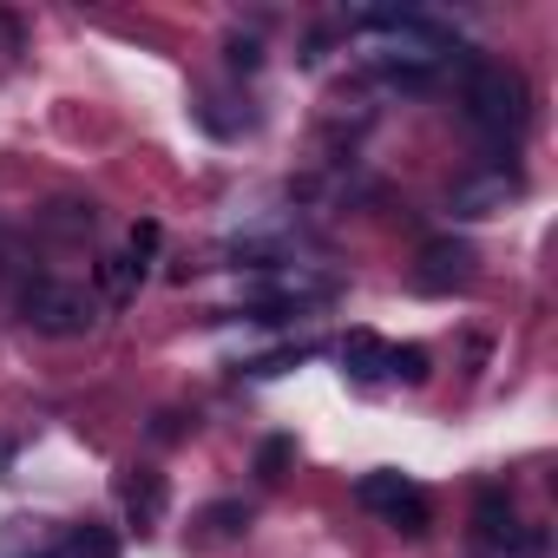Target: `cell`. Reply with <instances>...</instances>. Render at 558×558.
<instances>
[{
	"mask_svg": "<svg viewBox=\"0 0 558 558\" xmlns=\"http://www.w3.org/2000/svg\"><path fill=\"white\" fill-rule=\"evenodd\" d=\"M460 112H466V125L480 132L486 165H499V171H506V158H512L519 132L532 125V86H525V73H519V66H506V60L460 53Z\"/></svg>",
	"mask_w": 558,
	"mask_h": 558,
	"instance_id": "6da1fadb",
	"label": "cell"
},
{
	"mask_svg": "<svg viewBox=\"0 0 558 558\" xmlns=\"http://www.w3.org/2000/svg\"><path fill=\"white\" fill-rule=\"evenodd\" d=\"M21 316H27V329L66 342V336H86L99 323V296L80 290V283H60V276H34L21 290Z\"/></svg>",
	"mask_w": 558,
	"mask_h": 558,
	"instance_id": "7a4b0ae2",
	"label": "cell"
},
{
	"mask_svg": "<svg viewBox=\"0 0 558 558\" xmlns=\"http://www.w3.org/2000/svg\"><path fill=\"white\" fill-rule=\"evenodd\" d=\"M473 269H480V250L466 236H427L421 256H414V290L421 296H453L473 283Z\"/></svg>",
	"mask_w": 558,
	"mask_h": 558,
	"instance_id": "3957f363",
	"label": "cell"
},
{
	"mask_svg": "<svg viewBox=\"0 0 558 558\" xmlns=\"http://www.w3.org/2000/svg\"><path fill=\"white\" fill-rule=\"evenodd\" d=\"M519 191H525V178H519L512 165H506V171H499V165H486V171L460 178L447 204H453V217H493V210H506Z\"/></svg>",
	"mask_w": 558,
	"mask_h": 558,
	"instance_id": "277c9868",
	"label": "cell"
},
{
	"mask_svg": "<svg viewBox=\"0 0 558 558\" xmlns=\"http://www.w3.org/2000/svg\"><path fill=\"white\" fill-rule=\"evenodd\" d=\"M119 506H125V519H132L138 532H151V525L165 519V506H171V480H165L158 466H125V473H119Z\"/></svg>",
	"mask_w": 558,
	"mask_h": 558,
	"instance_id": "5b68a950",
	"label": "cell"
},
{
	"mask_svg": "<svg viewBox=\"0 0 558 558\" xmlns=\"http://www.w3.org/2000/svg\"><path fill=\"white\" fill-rule=\"evenodd\" d=\"M512 538H519V506H512V493H506V486H480V493H473V545H480V551H512Z\"/></svg>",
	"mask_w": 558,
	"mask_h": 558,
	"instance_id": "8992f818",
	"label": "cell"
},
{
	"mask_svg": "<svg viewBox=\"0 0 558 558\" xmlns=\"http://www.w3.org/2000/svg\"><path fill=\"white\" fill-rule=\"evenodd\" d=\"M250 506L243 499H210L197 519H191V551H223V545H243V532H250Z\"/></svg>",
	"mask_w": 558,
	"mask_h": 558,
	"instance_id": "52a82bcc",
	"label": "cell"
},
{
	"mask_svg": "<svg viewBox=\"0 0 558 558\" xmlns=\"http://www.w3.org/2000/svg\"><path fill=\"white\" fill-rule=\"evenodd\" d=\"M138 283H145V263H138L132 250H112V256L93 263V290H99V303H132Z\"/></svg>",
	"mask_w": 558,
	"mask_h": 558,
	"instance_id": "ba28073f",
	"label": "cell"
},
{
	"mask_svg": "<svg viewBox=\"0 0 558 558\" xmlns=\"http://www.w3.org/2000/svg\"><path fill=\"white\" fill-rule=\"evenodd\" d=\"M342 368H349L355 381H388V342H381L375 329H349V336H342Z\"/></svg>",
	"mask_w": 558,
	"mask_h": 558,
	"instance_id": "9c48e42d",
	"label": "cell"
},
{
	"mask_svg": "<svg viewBox=\"0 0 558 558\" xmlns=\"http://www.w3.org/2000/svg\"><path fill=\"white\" fill-rule=\"evenodd\" d=\"M408 493H414V480H408V473H362V486H355V499H362L368 512H381V519H388Z\"/></svg>",
	"mask_w": 558,
	"mask_h": 558,
	"instance_id": "30bf717a",
	"label": "cell"
},
{
	"mask_svg": "<svg viewBox=\"0 0 558 558\" xmlns=\"http://www.w3.org/2000/svg\"><path fill=\"white\" fill-rule=\"evenodd\" d=\"M125 545H119V532L112 525H99V519H86V525H73L66 532V551L60 558H119Z\"/></svg>",
	"mask_w": 558,
	"mask_h": 558,
	"instance_id": "8fae6325",
	"label": "cell"
},
{
	"mask_svg": "<svg viewBox=\"0 0 558 558\" xmlns=\"http://www.w3.org/2000/svg\"><path fill=\"white\" fill-rule=\"evenodd\" d=\"M434 375V355L421 349V342H388V381H408V388H421Z\"/></svg>",
	"mask_w": 558,
	"mask_h": 558,
	"instance_id": "7c38bea8",
	"label": "cell"
},
{
	"mask_svg": "<svg viewBox=\"0 0 558 558\" xmlns=\"http://www.w3.org/2000/svg\"><path fill=\"white\" fill-rule=\"evenodd\" d=\"M388 525H395V532H408V538H427V525H434V506H427V493L414 486V493H408V499L388 512Z\"/></svg>",
	"mask_w": 558,
	"mask_h": 558,
	"instance_id": "4fadbf2b",
	"label": "cell"
},
{
	"mask_svg": "<svg viewBox=\"0 0 558 558\" xmlns=\"http://www.w3.org/2000/svg\"><path fill=\"white\" fill-rule=\"evenodd\" d=\"M290 460H296V440H290V434H269V440L256 447V473H263V480H283Z\"/></svg>",
	"mask_w": 558,
	"mask_h": 558,
	"instance_id": "5bb4252c",
	"label": "cell"
},
{
	"mask_svg": "<svg viewBox=\"0 0 558 558\" xmlns=\"http://www.w3.org/2000/svg\"><path fill=\"white\" fill-rule=\"evenodd\" d=\"M223 60H230L236 73H256V66H263V47H256V34H230V40H223Z\"/></svg>",
	"mask_w": 558,
	"mask_h": 558,
	"instance_id": "9a60e30c",
	"label": "cell"
},
{
	"mask_svg": "<svg viewBox=\"0 0 558 558\" xmlns=\"http://www.w3.org/2000/svg\"><path fill=\"white\" fill-rule=\"evenodd\" d=\"M316 349H283V355H256L250 362V375H283V368H296V362H310Z\"/></svg>",
	"mask_w": 558,
	"mask_h": 558,
	"instance_id": "2e32d148",
	"label": "cell"
},
{
	"mask_svg": "<svg viewBox=\"0 0 558 558\" xmlns=\"http://www.w3.org/2000/svg\"><path fill=\"white\" fill-rule=\"evenodd\" d=\"M53 223L60 230H93V204H53Z\"/></svg>",
	"mask_w": 558,
	"mask_h": 558,
	"instance_id": "e0dca14e",
	"label": "cell"
},
{
	"mask_svg": "<svg viewBox=\"0 0 558 558\" xmlns=\"http://www.w3.org/2000/svg\"><path fill=\"white\" fill-rule=\"evenodd\" d=\"M151 250H158V223H151V217H138V223H132V256L145 263Z\"/></svg>",
	"mask_w": 558,
	"mask_h": 558,
	"instance_id": "ac0fdd59",
	"label": "cell"
},
{
	"mask_svg": "<svg viewBox=\"0 0 558 558\" xmlns=\"http://www.w3.org/2000/svg\"><path fill=\"white\" fill-rule=\"evenodd\" d=\"M151 434H158V440H178V434H184V414H158V427H151Z\"/></svg>",
	"mask_w": 558,
	"mask_h": 558,
	"instance_id": "d6986e66",
	"label": "cell"
}]
</instances>
